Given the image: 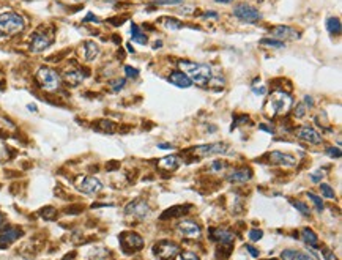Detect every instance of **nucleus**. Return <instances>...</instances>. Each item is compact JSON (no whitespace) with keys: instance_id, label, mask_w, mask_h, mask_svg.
<instances>
[{"instance_id":"obj_20","label":"nucleus","mask_w":342,"mask_h":260,"mask_svg":"<svg viewBox=\"0 0 342 260\" xmlns=\"http://www.w3.org/2000/svg\"><path fill=\"white\" fill-rule=\"evenodd\" d=\"M169 82H170L172 85H175V87H180V89H188V87L192 85L191 79H189L183 71H174V73H170V76H169Z\"/></svg>"},{"instance_id":"obj_54","label":"nucleus","mask_w":342,"mask_h":260,"mask_svg":"<svg viewBox=\"0 0 342 260\" xmlns=\"http://www.w3.org/2000/svg\"><path fill=\"white\" fill-rule=\"evenodd\" d=\"M28 109H30V110H37L35 104H28Z\"/></svg>"},{"instance_id":"obj_10","label":"nucleus","mask_w":342,"mask_h":260,"mask_svg":"<svg viewBox=\"0 0 342 260\" xmlns=\"http://www.w3.org/2000/svg\"><path fill=\"white\" fill-rule=\"evenodd\" d=\"M76 186H77L79 191H82L84 194H89V196L96 194L98 191L103 189V183L95 177H80L77 180V183H76Z\"/></svg>"},{"instance_id":"obj_15","label":"nucleus","mask_w":342,"mask_h":260,"mask_svg":"<svg viewBox=\"0 0 342 260\" xmlns=\"http://www.w3.org/2000/svg\"><path fill=\"white\" fill-rule=\"evenodd\" d=\"M271 35L278 38V41H286V40H297L300 38V34L292 27L287 25H278L271 28Z\"/></svg>"},{"instance_id":"obj_9","label":"nucleus","mask_w":342,"mask_h":260,"mask_svg":"<svg viewBox=\"0 0 342 260\" xmlns=\"http://www.w3.org/2000/svg\"><path fill=\"white\" fill-rule=\"evenodd\" d=\"M120 243L125 249V252H136L139 249H142L144 246V240L140 235L134 234V232H125L120 235Z\"/></svg>"},{"instance_id":"obj_19","label":"nucleus","mask_w":342,"mask_h":260,"mask_svg":"<svg viewBox=\"0 0 342 260\" xmlns=\"http://www.w3.org/2000/svg\"><path fill=\"white\" fill-rule=\"evenodd\" d=\"M189 210H191V205H175V207H170L169 210H166L164 213L161 215V219L167 221V219H174V218H180V216L186 215Z\"/></svg>"},{"instance_id":"obj_2","label":"nucleus","mask_w":342,"mask_h":260,"mask_svg":"<svg viewBox=\"0 0 342 260\" xmlns=\"http://www.w3.org/2000/svg\"><path fill=\"white\" fill-rule=\"evenodd\" d=\"M292 96L284 90H276L270 95L267 101V113L270 117L286 115L292 107Z\"/></svg>"},{"instance_id":"obj_39","label":"nucleus","mask_w":342,"mask_h":260,"mask_svg":"<svg viewBox=\"0 0 342 260\" xmlns=\"http://www.w3.org/2000/svg\"><path fill=\"white\" fill-rule=\"evenodd\" d=\"M125 73H126L128 77H133V79L139 77V70L133 68V67H125Z\"/></svg>"},{"instance_id":"obj_16","label":"nucleus","mask_w":342,"mask_h":260,"mask_svg":"<svg viewBox=\"0 0 342 260\" xmlns=\"http://www.w3.org/2000/svg\"><path fill=\"white\" fill-rule=\"evenodd\" d=\"M252 178V170L251 169H237L234 172H231L227 175L225 180L229 183H234V185H240V183H246Z\"/></svg>"},{"instance_id":"obj_8","label":"nucleus","mask_w":342,"mask_h":260,"mask_svg":"<svg viewBox=\"0 0 342 260\" xmlns=\"http://www.w3.org/2000/svg\"><path fill=\"white\" fill-rule=\"evenodd\" d=\"M227 149H229L227 143L215 142V143H205V145H199V147H194L192 152L195 155H199L201 158H207V156H215V155H224Z\"/></svg>"},{"instance_id":"obj_22","label":"nucleus","mask_w":342,"mask_h":260,"mask_svg":"<svg viewBox=\"0 0 342 260\" xmlns=\"http://www.w3.org/2000/svg\"><path fill=\"white\" fill-rule=\"evenodd\" d=\"M82 52H84V59L90 62L98 57V54H100V47H98V44L93 41H86L84 47H82Z\"/></svg>"},{"instance_id":"obj_33","label":"nucleus","mask_w":342,"mask_h":260,"mask_svg":"<svg viewBox=\"0 0 342 260\" xmlns=\"http://www.w3.org/2000/svg\"><path fill=\"white\" fill-rule=\"evenodd\" d=\"M297 254H298V251H293V249H286V251H282V254H281V258H282V260H297Z\"/></svg>"},{"instance_id":"obj_53","label":"nucleus","mask_w":342,"mask_h":260,"mask_svg":"<svg viewBox=\"0 0 342 260\" xmlns=\"http://www.w3.org/2000/svg\"><path fill=\"white\" fill-rule=\"evenodd\" d=\"M4 222H5V216H4L2 213H0V225H2Z\"/></svg>"},{"instance_id":"obj_29","label":"nucleus","mask_w":342,"mask_h":260,"mask_svg":"<svg viewBox=\"0 0 342 260\" xmlns=\"http://www.w3.org/2000/svg\"><path fill=\"white\" fill-rule=\"evenodd\" d=\"M182 22L180 21H177V19H174V18H166L164 19V27L167 28V30H178V28H182Z\"/></svg>"},{"instance_id":"obj_38","label":"nucleus","mask_w":342,"mask_h":260,"mask_svg":"<svg viewBox=\"0 0 342 260\" xmlns=\"http://www.w3.org/2000/svg\"><path fill=\"white\" fill-rule=\"evenodd\" d=\"M262 237H264V232H262V230H259V229H252V230H249V238H251L252 241H259Z\"/></svg>"},{"instance_id":"obj_21","label":"nucleus","mask_w":342,"mask_h":260,"mask_svg":"<svg viewBox=\"0 0 342 260\" xmlns=\"http://www.w3.org/2000/svg\"><path fill=\"white\" fill-rule=\"evenodd\" d=\"M158 166L161 169H166V170H175L180 166V158L177 155H170V156H164L162 159L158 161Z\"/></svg>"},{"instance_id":"obj_1","label":"nucleus","mask_w":342,"mask_h":260,"mask_svg":"<svg viewBox=\"0 0 342 260\" xmlns=\"http://www.w3.org/2000/svg\"><path fill=\"white\" fill-rule=\"evenodd\" d=\"M180 68L191 79V82L197 84V85H207L210 82V79L213 77L211 67L210 65H205V63L180 62Z\"/></svg>"},{"instance_id":"obj_35","label":"nucleus","mask_w":342,"mask_h":260,"mask_svg":"<svg viewBox=\"0 0 342 260\" xmlns=\"http://www.w3.org/2000/svg\"><path fill=\"white\" fill-rule=\"evenodd\" d=\"M307 197H309V199H311V200H312V202L316 204V207H317V210H319V211H322V210H323V204H322V199H320L319 196H316L314 192H307Z\"/></svg>"},{"instance_id":"obj_7","label":"nucleus","mask_w":342,"mask_h":260,"mask_svg":"<svg viewBox=\"0 0 342 260\" xmlns=\"http://www.w3.org/2000/svg\"><path fill=\"white\" fill-rule=\"evenodd\" d=\"M125 215L131 216L137 221H142L145 219L147 216L150 215V207L145 200L142 199H134L133 202H129L125 208Z\"/></svg>"},{"instance_id":"obj_40","label":"nucleus","mask_w":342,"mask_h":260,"mask_svg":"<svg viewBox=\"0 0 342 260\" xmlns=\"http://www.w3.org/2000/svg\"><path fill=\"white\" fill-rule=\"evenodd\" d=\"M252 92L255 95H259V96H264V95H267V87L264 84H260L259 87L257 85H252Z\"/></svg>"},{"instance_id":"obj_41","label":"nucleus","mask_w":342,"mask_h":260,"mask_svg":"<svg viewBox=\"0 0 342 260\" xmlns=\"http://www.w3.org/2000/svg\"><path fill=\"white\" fill-rule=\"evenodd\" d=\"M322 255H323L325 260H337L336 255H334V252H331V251L327 249V248H323V249H322Z\"/></svg>"},{"instance_id":"obj_46","label":"nucleus","mask_w":342,"mask_h":260,"mask_svg":"<svg viewBox=\"0 0 342 260\" xmlns=\"http://www.w3.org/2000/svg\"><path fill=\"white\" fill-rule=\"evenodd\" d=\"M303 104H307L306 107H312L314 106V98H312V96H309V95L304 96V103Z\"/></svg>"},{"instance_id":"obj_25","label":"nucleus","mask_w":342,"mask_h":260,"mask_svg":"<svg viewBox=\"0 0 342 260\" xmlns=\"http://www.w3.org/2000/svg\"><path fill=\"white\" fill-rule=\"evenodd\" d=\"M327 30L330 32L331 35H339L340 30H342L339 18H328L327 19Z\"/></svg>"},{"instance_id":"obj_45","label":"nucleus","mask_w":342,"mask_h":260,"mask_svg":"<svg viewBox=\"0 0 342 260\" xmlns=\"http://www.w3.org/2000/svg\"><path fill=\"white\" fill-rule=\"evenodd\" d=\"M182 260H199V257L194 252H183L182 254Z\"/></svg>"},{"instance_id":"obj_51","label":"nucleus","mask_w":342,"mask_h":260,"mask_svg":"<svg viewBox=\"0 0 342 260\" xmlns=\"http://www.w3.org/2000/svg\"><path fill=\"white\" fill-rule=\"evenodd\" d=\"M158 147H159V149H164V150H169V149H172V145H167V143H159Z\"/></svg>"},{"instance_id":"obj_49","label":"nucleus","mask_w":342,"mask_h":260,"mask_svg":"<svg viewBox=\"0 0 342 260\" xmlns=\"http://www.w3.org/2000/svg\"><path fill=\"white\" fill-rule=\"evenodd\" d=\"M84 21H86V22H89V21H95V22H100V21H98V19H96V16H93L92 13H89V14H87V18H86Z\"/></svg>"},{"instance_id":"obj_31","label":"nucleus","mask_w":342,"mask_h":260,"mask_svg":"<svg viewBox=\"0 0 342 260\" xmlns=\"http://www.w3.org/2000/svg\"><path fill=\"white\" fill-rule=\"evenodd\" d=\"M306 104H303V103H300L298 106H295V109H293V113H295V117L297 119H303L304 115H306Z\"/></svg>"},{"instance_id":"obj_14","label":"nucleus","mask_w":342,"mask_h":260,"mask_svg":"<svg viewBox=\"0 0 342 260\" xmlns=\"http://www.w3.org/2000/svg\"><path fill=\"white\" fill-rule=\"evenodd\" d=\"M268 161L274 166H284V167H290L297 164L295 156H292L289 153H282V152H271L268 155Z\"/></svg>"},{"instance_id":"obj_42","label":"nucleus","mask_w":342,"mask_h":260,"mask_svg":"<svg viewBox=\"0 0 342 260\" xmlns=\"http://www.w3.org/2000/svg\"><path fill=\"white\" fill-rule=\"evenodd\" d=\"M110 85H112V90H113V92H119V90L123 89V85H125V79H117L116 82H110Z\"/></svg>"},{"instance_id":"obj_55","label":"nucleus","mask_w":342,"mask_h":260,"mask_svg":"<svg viewBox=\"0 0 342 260\" xmlns=\"http://www.w3.org/2000/svg\"><path fill=\"white\" fill-rule=\"evenodd\" d=\"M74 2H86V0H74Z\"/></svg>"},{"instance_id":"obj_52","label":"nucleus","mask_w":342,"mask_h":260,"mask_svg":"<svg viewBox=\"0 0 342 260\" xmlns=\"http://www.w3.org/2000/svg\"><path fill=\"white\" fill-rule=\"evenodd\" d=\"M216 2H219V4H231V2H234V0H216Z\"/></svg>"},{"instance_id":"obj_30","label":"nucleus","mask_w":342,"mask_h":260,"mask_svg":"<svg viewBox=\"0 0 342 260\" xmlns=\"http://www.w3.org/2000/svg\"><path fill=\"white\" fill-rule=\"evenodd\" d=\"M293 207H295L301 215H304V216H311V210H309V207H307L306 204L297 200V202H293Z\"/></svg>"},{"instance_id":"obj_26","label":"nucleus","mask_w":342,"mask_h":260,"mask_svg":"<svg viewBox=\"0 0 342 260\" xmlns=\"http://www.w3.org/2000/svg\"><path fill=\"white\" fill-rule=\"evenodd\" d=\"M131 37H133L134 43H139V44H145L147 43V35L142 34V30L136 24L131 25Z\"/></svg>"},{"instance_id":"obj_13","label":"nucleus","mask_w":342,"mask_h":260,"mask_svg":"<svg viewBox=\"0 0 342 260\" xmlns=\"http://www.w3.org/2000/svg\"><path fill=\"white\" fill-rule=\"evenodd\" d=\"M297 136L307 143H312V145L322 143V136L319 134V131H316V129L312 126H309V125H303L301 128H298Z\"/></svg>"},{"instance_id":"obj_3","label":"nucleus","mask_w":342,"mask_h":260,"mask_svg":"<svg viewBox=\"0 0 342 260\" xmlns=\"http://www.w3.org/2000/svg\"><path fill=\"white\" fill-rule=\"evenodd\" d=\"M25 27V22L22 16H19L14 11H5L0 14V35L2 37H11L16 34H21Z\"/></svg>"},{"instance_id":"obj_6","label":"nucleus","mask_w":342,"mask_h":260,"mask_svg":"<svg viewBox=\"0 0 342 260\" xmlns=\"http://www.w3.org/2000/svg\"><path fill=\"white\" fill-rule=\"evenodd\" d=\"M234 14L235 18H238L240 21L243 22H248V24H252V22H257L262 19V14L260 11L251 5H246V4H240L234 8Z\"/></svg>"},{"instance_id":"obj_24","label":"nucleus","mask_w":342,"mask_h":260,"mask_svg":"<svg viewBox=\"0 0 342 260\" xmlns=\"http://www.w3.org/2000/svg\"><path fill=\"white\" fill-rule=\"evenodd\" d=\"M301 238H303V241L306 243L307 246H311V248H319V238H317V235L314 234V230H311V229H303L301 230Z\"/></svg>"},{"instance_id":"obj_27","label":"nucleus","mask_w":342,"mask_h":260,"mask_svg":"<svg viewBox=\"0 0 342 260\" xmlns=\"http://www.w3.org/2000/svg\"><path fill=\"white\" fill-rule=\"evenodd\" d=\"M259 43L262 44V46H271V47H276V49H282V47H284V43H282V41L271 40V38H262Z\"/></svg>"},{"instance_id":"obj_36","label":"nucleus","mask_w":342,"mask_h":260,"mask_svg":"<svg viewBox=\"0 0 342 260\" xmlns=\"http://www.w3.org/2000/svg\"><path fill=\"white\" fill-rule=\"evenodd\" d=\"M183 0H155V5L158 7H166V5H177V4H182Z\"/></svg>"},{"instance_id":"obj_23","label":"nucleus","mask_w":342,"mask_h":260,"mask_svg":"<svg viewBox=\"0 0 342 260\" xmlns=\"http://www.w3.org/2000/svg\"><path fill=\"white\" fill-rule=\"evenodd\" d=\"M86 76H87V73H82L80 70H74V71H70L65 74V80H67L70 85H77L86 79Z\"/></svg>"},{"instance_id":"obj_4","label":"nucleus","mask_w":342,"mask_h":260,"mask_svg":"<svg viewBox=\"0 0 342 260\" xmlns=\"http://www.w3.org/2000/svg\"><path fill=\"white\" fill-rule=\"evenodd\" d=\"M37 80L41 85V89L49 92L57 90L60 87V76L57 74V71L51 68H40L37 73Z\"/></svg>"},{"instance_id":"obj_5","label":"nucleus","mask_w":342,"mask_h":260,"mask_svg":"<svg viewBox=\"0 0 342 260\" xmlns=\"http://www.w3.org/2000/svg\"><path fill=\"white\" fill-rule=\"evenodd\" d=\"M178 252H180V246L170 240L159 241L153 246V254L158 260H172Z\"/></svg>"},{"instance_id":"obj_47","label":"nucleus","mask_w":342,"mask_h":260,"mask_svg":"<svg viewBox=\"0 0 342 260\" xmlns=\"http://www.w3.org/2000/svg\"><path fill=\"white\" fill-rule=\"evenodd\" d=\"M297 258H298V260H314L311 255L306 254V252H298V254H297Z\"/></svg>"},{"instance_id":"obj_32","label":"nucleus","mask_w":342,"mask_h":260,"mask_svg":"<svg viewBox=\"0 0 342 260\" xmlns=\"http://www.w3.org/2000/svg\"><path fill=\"white\" fill-rule=\"evenodd\" d=\"M40 215H41L44 219H52V218L55 216V210H54L52 207H46L44 210L40 211Z\"/></svg>"},{"instance_id":"obj_17","label":"nucleus","mask_w":342,"mask_h":260,"mask_svg":"<svg viewBox=\"0 0 342 260\" xmlns=\"http://www.w3.org/2000/svg\"><path fill=\"white\" fill-rule=\"evenodd\" d=\"M22 235V230L19 227H7V229L0 235V248H7L10 246L13 241H16Z\"/></svg>"},{"instance_id":"obj_50","label":"nucleus","mask_w":342,"mask_h":260,"mask_svg":"<svg viewBox=\"0 0 342 260\" xmlns=\"http://www.w3.org/2000/svg\"><path fill=\"white\" fill-rule=\"evenodd\" d=\"M260 129H264L265 133H274L273 129H271V128H270L268 125H260Z\"/></svg>"},{"instance_id":"obj_48","label":"nucleus","mask_w":342,"mask_h":260,"mask_svg":"<svg viewBox=\"0 0 342 260\" xmlns=\"http://www.w3.org/2000/svg\"><path fill=\"white\" fill-rule=\"evenodd\" d=\"M246 249L251 252V255H252V257H259V251H257V249H254L251 245H248V246H246Z\"/></svg>"},{"instance_id":"obj_43","label":"nucleus","mask_w":342,"mask_h":260,"mask_svg":"<svg viewBox=\"0 0 342 260\" xmlns=\"http://www.w3.org/2000/svg\"><path fill=\"white\" fill-rule=\"evenodd\" d=\"M327 153H328L331 158H340V155H342L339 147H336V149H334V147H330V149L327 150Z\"/></svg>"},{"instance_id":"obj_28","label":"nucleus","mask_w":342,"mask_h":260,"mask_svg":"<svg viewBox=\"0 0 342 260\" xmlns=\"http://www.w3.org/2000/svg\"><path fill=\"white\" fill-rule=\"evenodd\" d=\"M320 192H322V196L323 197H327V199H334V189L330 186V185H327V183H322L320 185Z\"/></svg>"},{"instance_id":"obj_12","label":"nucleus","mask_w":342,"mask_h":260,"mask_svg":"<svg viewBox=\"0 0 342 260\" xmlns=\"http://www.w3.org/2000/svg\"><path fill=\"white\" fill-rule=\"evenodd\" d=\"M52 34H47V32H37V34L32 37V43L30 47L34 52H43L44 49H47L49 46L52 44Z\"/></svg>"},{"instance_id":"obj_18","label":"nucleus","mask_w":342,"mask_h":260,"mask_svg":"<svg viewBox=\"0 0 342 260\" xmlns=\"http://www.w3.org/2000/svg\"><path fill=\"white\" fill-rule=\"evenodd\" d=\"M210 232H211L210 234L211 240L218 241L219 245H232L234 240H235V237H234V234L231 230H225V229H211Z\"/></svg>"},{"instance_id":"obj_37","label":"nucleus","mask_w":342,"mask_h":260,"mask_svg":"<svg viewBox=\"0 0 342 260\" xmlns=\"http://www.w3.org/2000/svg\"><path fill=\"white\" fill-rule=\"evenodd\" d=\"M311 180L314 182V183H319V182H322L323 180V177H325V172L322 170V169H319V170H316V172H311Z\"/></svg>"},{"instance_id":"obj_44","label":"nucleus","mask_w":342,"mask_h":260,"mask_svg":"<svg viewBox=\"0 0 342 260\" xmlns=\"http://www.w3.org/2000/svg\"><path fill=\"white\" fill-rule=\"evenodd\" d=\"M222 167H224L222 161H215L213 164H211V170H213V172H219V170H222Z\"/></svg>"},{"instance_id":"obj_11","label":"nucleus","mask_w":342,"mask_h":260,"mask_svg":"<svg viewBox=\"0 0 342 260\" xmlns=\"http://www.w3.org/2000/svg\"><path fill=\"white\" fill-rule=\"evenodd\" d=\"M177 232L185 238H192V240L201 238V235H202L199 224H195L194 221H189V219H183L182 222H178Z\"/></svg>"},{"instance_id":"obj_34","label":"nucleus","mask_w":342,"mask_h":260,"mask_svg":"<svg viewBox=\"0 0 342 260\" xmlns=\"http://www.w3.org/2000/svg\"><path fill=\"white\" fill-rule=\"evenodd\" d=\"M100 126L104 133H113V129H116V125H113L112 122H107V120H103L100 122Z\"/></svg>"}]
</instances>
